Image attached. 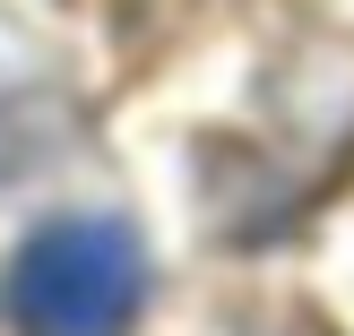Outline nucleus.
Instances as JSON below:
<instances>
[{
  "mask_svg": "<svg viewBox=\"0 0 354 336\" xmlns=\"http://www.w3.org/2000/svg\"><path fill=\"white\" fill-rule=\"evenodd\" d=\"M147 302V250L113 216H61L17 250V336H130Z\"/></svg>",
  "mask_w": 354,
  "mask_h": 336,
  "instance_id": "obj_1",
  "label": "nucleus"
}]
</instances>
